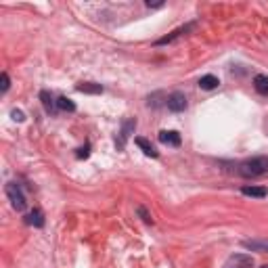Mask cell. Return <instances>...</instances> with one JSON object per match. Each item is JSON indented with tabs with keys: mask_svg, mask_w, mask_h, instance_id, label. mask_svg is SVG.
<instances>
[{
	"mask_svg": "<svg viewBox=\"0 0 268 268\" xmlns=\"http://www.w3.org/2000/svg\"><path fill=\"white\" fill-rule=\"evenodd\" d=\"M237 172L243 178H258V176H264L268 172V155H258L252 157V160H245L239 164Z\"/></svg>",
	"mask_w": 268,
	"mask_h": 268,
	"instance_id": "obj_1",
	"label": "cell"
},
{
	"mask_svg": "<svg viewBox=\"0 0 268 268\" xmlns=\"http://www.w3.org/2000/svg\"><path fill=\"white\" fill-rule=\"evenodd\" d=\"M4 191H6L8 201H11V205L15 207V210H17V212H23L25 205H27V201H25V195H23V191H21V186H19L17 182H8Z\"/></svg>",
	"mask_w": 268,
	"mask_h": 268,
	"instance_id": "obj_2",
	"label": "cell"
},
{
	"mask_svg": "<svg viewBox=\"0 0 268 268\" xmlns=\"http://www.w3.org/2000/svg\"><path fill=\"white\" fill-rule=\"evenodd\" d=\"M222 268H254V258L247 254H233L228 256Z\"/></svg>",
	"mask_w": 268,
	"mask_h": 268,
	"instance_id": "obj_3",
	"label": "cell"
},
{
	"mask_svg": "<svg viewBox=\"0 0 268 268\" xmlns=\"http://www.w3.org/2000/svg\"><path fill=\"white\" fill-rule=\"evenodd\" d=\"M166 107L170 109L172 113H182L184 109H186V96H184L182 92H172V94H168Z\"/></svg>",
	"mask_w": 268,
	"mask_h": 268,
	"instance_id": "obj_4",
	"label": "cell"
},
{
	"mask_svg": "<svg viewBox=\"0 0 268 268\" xmlns=\"http://www.w3.org/2000/svg\"><path fill=\"white\" fill-rule=\"evenodd\" d=\"M160 143L162 145H168V147H180L182 138L176 130H162L160 132Z\"/></svg>",
	"mask_w": 268,
	"mask_h": 268,
	"instance_id": "obj_5",
	"label": "cell"
},
{
	"mask_svg": "<svg viewBox=\"0 0 268 268\" xmlns=\"http://www.w3.org/2000/svg\"><path fill=\"white\" fill-rule=\"evenodd\" d=\"M134 128H136V120L134 117H130V120H126L122 124V130H120V141H115L117 149H124V141L128 136H130V132H134Z\"/></svg>",
	"mask_w": 268,
	"mask_h": 268,
	"instance_id": "obj_6",
	"label": "cell"
},
{
	"mask_svg": "<svg viewBox=\"0 0 268 268\" xmlns=\"http://www.w3.org/2000/svg\"><path fill=\"white\" fill-rule=\"evenodd\" d=\"M191 29H195V23H188V25H184V27H180V29H176V32H172L170 36H166V38H160L155 44L157 46H162V44H170V42H174L176 38H180L182 34H186V32H191Z\"/></svg>",
	"mask_w": 268,
	"mask_h": 268,
	"instance_id": "obj_7",
	"label": "cell"
},
{
	"mask_svg": "<svg viewBox=\"0 0 268 268\" xmlns=\"http://www.w3.org/2000/svg\"><path fill=\"white\" fill-rule=\"evenodd\" d=\"M25 224L36 226V228H42L44 226V214L40 210H32V212L25 216Z\"/></svg>",
	"mask_w": 268,
	"mask_h": 268,
	"instance_id": "obj_8",
	"label": "cell"
},
{
	"mask_svg": "<svg viewBox=\"0 0 268 268\" xmlns=\"http://www.w3.org/2000/svg\"><path fill=\"white\" fill-rule=\"evenodd\" d=\"M241 193L245 197H256V199H264L268 195V191L264 186H241Z\"/></svg>",
	"mask_w": 268,
	"mask_h": 268,
	"instance_id": "obj_9",
	"label": "cell"
},
{
	"mask_svg": "<svg viewBox=\"0 0 268 268\" xmlns=\"http://www.w3.org/2000/svg\"><path fill=\"white\" fill-rule=\"evenodd\" d=\"M254 88L258 94L268 96V76H256L254 78Z\"/></svg>",
	"mask_w": 268,
	"mask_h": 268,
	"instance_id": "obj_10",
	"label": "cell"
},
{
	"mask_svg": "<svg viewBox=\"0 0 268 268\" xmlns=\"http://www.w3.org/2000/svg\"><path fill=\"white\" fill-rule=\"evenodd\" d=\"M134 143H136L138 147H141V149H143V153H145V155H149V157H157V155H160V153L155 151V147H153L151 143H149L147 138H141V136H138V138H134Z\"/></svg>",
	"mask_w": 268,
	"mask_h": 268,
	"instance_id": "obj_11",
	"label": "cell"
},
{
	"mask_svg": "<svg viewBox=\"0 0 268 268\" xmlns=\"http://www.w3.org/2000/svg\"><path fill=\"white\" fill-rule=\"evenodd\" d=\"M40 98H42V105H44V109L48 113H55L57 111V101L53 98V94L48 92V90H42L40 92Z\"/></svg>",
	"mask_w": 268,
	"mask_h": 268,
	"instance_id": "obj_12",
	"label": "cell"
},
{
	"mask_svg": "<svg viewBox=\"0 0 268 268\" xmlns=\"http://www.w3.org/2000/svg\"><path fill=\"white\" fill-rule=\"evenodd\" d=\"M220 84V80H218L216 76H212V74H207V76H203L201 80H199V86L203 88V90H214V88Z\"/></svg>",
	"mask_w": 268,
	"mask_h": 268,
	"instance_id": "obj_13",
	"label": "cell"
},
{
	"mask_svg": "<svg viewBox=\"0 0 268 268\" xmlns=\"http://www.w3.org/2000/svg\"><path fill=\"white\" fill-rule=\"evenodd\" d=\"M78 92H86V94H101L103 92V86L101 84H92V82H86L78 86Z\"/></svg>",
	"mask_w": 268,
	"mask_h": 268,
	"instance_id": "obj_14",
	"label": "cell"
},
{
	"mask_svg": "<svg viewBox=\"0 0 268 268\" xmlns=\"http://www.w3.org/2000/svg\"><path fill=\"white\" fill-rule=\"evenodd\" d=\"M243 247L252 252H262V254H268V241H243Z\"/></svg>",
	"mask_w": 268,
	"mask_h": 268,
	"instance_id": "obj_15",
	"label": "cell"
},
{
	"mask_svg": "<svg viewBox=\"0 0 268 268\" xmlns=\"http://www.w3.org/2000/svg\"><path fill=\"white\" fill-rule=\"evenodd\" d=\"M166 103H168V96H166L164 92H153L151 96H149V107H153V109L162 107V105H166Z\"/></svg>",
	"mask_w": 268,
	"mask_h": 268,
	"instance_id": "obj_16",
	"label": "cell"
},
{
	"mask_svg": "<svg viewBox=\"0 0 268 268\" xmlns=\"http://www.w3.org/2000/svg\"><path fill=\"white\" fill-rule=\"evenodd\" d=\"M57 109H61V111H76V105H74V101L72 98H67V96H59L57 98Z\"/></svg>",
	"mask_w": 268,
	"mask_h": 268,
	"instance_id": "obj_17",
	"label": "cell"
},
{
	"mask_svg": "<svg viewBox=\"0 0 268 268\" xmlns=\"http://www.w3.org/2000/svg\"><path fill=\"white\" fill-rule=\"evenodd\" d=\"M136 212H138V216H141L147 224H153V218H151V214H149L143 205H138V207H136Z\"/></svg>",
	"mask_w": 268,
	"mask_h": 268,
	"instance_id": "obj_18",
	"label": "cell"
},
{
	"mask_svg": "<svg viewBox=\"0 0 268 268\" xmlns=\"http://www.w3.org/2000/svg\"><path fill=\"white\" fill-rule=\"evenodd\" d=\"M88 155H90V145H84L82 149H78V153H76L78 160H86Z\"/></svg>",
	"mask_w": 268,
	"mask_h": 268,
	"instance_id": "obj_19",
	"label": "cell"
},
{
	"mask_svg": "<svg viewBox=\"0 0 268 268\" xmlns=\"http://www.w3.org/2000/svg\"><path fill=\"white\" fill-rule=\"evenodd\" d=\"M0 82H2V86H0V92H6L8 90V86H11V82H8V74L6 72H2V76H0Z\"/></svg>",
	"mask_w": 268,
	"mask_h": 268,
	"instance_id": "obj_20",
	"label": "cell"
},
{
	"mask_svg": "<svg viewBox=\"0 0 268 268\" xmlns=\"http://www.w3.org/2000/svg\"><path fill=\"white\" fill-rule=\"evenodd\" d=\"M11 115H13V120H15V122H23V120H25L23 111H19V109H13V111H11Z\"/></svg>",
	"mask_w": 268,
	"mask_h": 268,
	"instance_id": "obj_21",
	"label": "cell"
},
{
	"mask_svg": "<svg viewBox=\"0 0 268 268\" xmlns=\"http://www.w3.org/2000/svg\"><path fill=\"white\" fill-rule=\"evenodd\" d=\"M147 6H149V8H160V6H164V2H151V0H149Z\"/></svg>",
	"mask_w": 268,
	"mask_h": 268,
	"instance_id": "obj_22",
	"label": "cell"
},
{
	"mask_svg": "<svg viewBox=\"0 0 268 268\" xmlns=\"http://www.w3.org/2000/svg\"><path fill=\"white\" fill-rule=\"evenodd\" d=\"M262 268H268V266H262Z\"/></svg>",
	"mask_w": 268,
	"mask_h": 268,
	"instance_id": "obj_23",
	"label": "cell"
}]
</instances>
